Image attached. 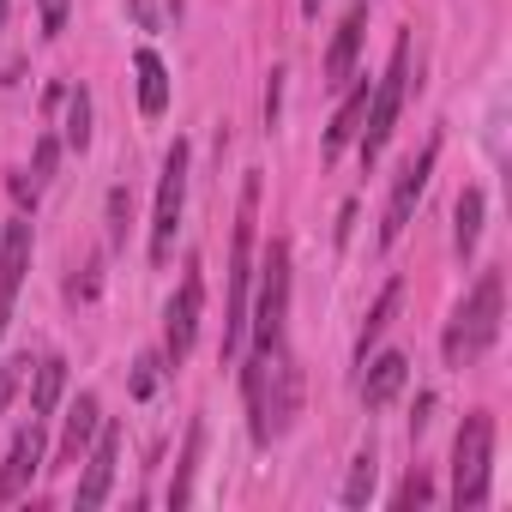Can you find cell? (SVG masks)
<instances>
[{
  "label": "cell",
  "mask_w": 512,
  "mask_h": 512,
  "mask_svg": "<svg viewBox=\"0 0 512 512\" xmlns=\"http://www.w3.org/2000/svg\"><path fill=\"white\" fill-rule=\"evenodd\" d=\"M500 296H506L500 272H482L476 290L464 296V308L452 314V332H446V368H470L476 356L494 350V338H500Z\"/></svg>",
  "instance_id": "6da1fadb"
},
{
  "label": "cell",
  "mask_w": 512,
  "mask_h": 512,
  "mask_svg": "<svg viewBox=\"0 0 512 512\" xmlns=\"http://www.w3.org/2000/svg\"><path fill=\"white\" fill-rule=\"evenodd\" d=\"M253 217H260V175H247V187H241V217H235V247H229L223 356H235V344H241V320H247V284H253Z\"/></svg>",
  "instance_id": "7a4b0ae2"
},
{
  "label": "cell",
  "mask_w": 512,
  "mask_h": 512,
  "mask_svg": "<svg viewBox=\"0 0 512 512\" xmlns=\"http://www.w3.org/2000/svg\"><path fill=\"white\" fill-rule=\"evenodd\" d=\"M404 91H410V37H398L392 43V61H386V73H380V85H374V97H368V121H362V163H374L380 151H386V139H392V127H398V109H404Z\"/></svg>",
  "instance_id": "3957f363"
},
{
  "label": "cell",
  "mask_w": 512,
  "mask_h": 512,
  "mask_svg": "<svg viewBox=\"0 0 512 512\" xmlns=\"http://www.w3.org/2000/svg\"><path fill=\"white\" fill-rule=\"evenodd\" d=\"M284 314H290V247L272 241L260 266V296H253V344H260V356L284 350Z\"/></svg>",
  "instance_id": "277c9868"
},
{
  "label": "cell",
  "mask_w": 512,
  "mask_h": 512,
  "mask_svg": "<svg viewBox=\"0 0 512 512\" xmlns=\"http://www.w3.org/2000/svg\"><path fill=\"white\" fill-rule=\"evenodd\" d=\"M488 458H494V422L464 416L458 446H452V506H482L488 500Z\"/></svg>",
  "instance_id": "5b68a950"
},
{
  "label": "cell",
  "mask_w": 512,
  "mask_h": 512,
  "mask_svg": "<svg viewBox=\"0 0 512 512\" xmlns=\"http://www.w3.org/2000/svg\"><path fill=\"white\" fill-rule=\"evenodd\" d=\"M181 205H187V145L175 139L169 157H163V181H157V211H151V260L163 266L169 247H175V223H181Z\"/></svg>",
  "instance_id": "8992f818"
},
{
  "label": "cell",
  "mask_w": 512,
  "mask_h": 512,
  "mask_svg": "<svg viewBox=\"0 0 512 512\" xmlns=\"http://www.w3.org/2000/svg\"><path fill=\"white\" fill-rule=\"evenodd\" d=\"M434 163H440V139H428L404 169H398V181H392V199H386V223H380V247H392L398 235H404V223L416 217V205H422V193H428V175H434Z\"/></svg>",
  "instance_id": "52a82bcc"
},
{
  "label": "cell",
  "mask_w": 512,
  "mask_h": 512,
  "mask_svg": "<svg viewBox=\"0 0 512 512\" xmlns=\"http://www.w3.org/2000/svg\"><path fill=\"white\" fill-rule=\"evenodd\" d=\"M199 308H205V284H199V272H187L181 290H175V302H169V314H163V362H181L193 350Z\"/></svg>",
  "instance_id": "ba28073f"
},
{
  "label": "cell",
  "mask_w": 512,
  "mask_h": 512,
  "mask_svg": "<svg viewBox=\"0 0 512 512\" xmlns=\"http://www.w3.org/2000/svg\"><path fill=\"white\" fill-rule=\"evenodd\" d=\"M37 470H43V422L31 416V428H19V434H13L7 464H0V506L19 500V494L31 488V476H37Z\"/></svg>",
  "instance_id": "9c48e42d"
},
{
  "label": "cell",
  "mask_w": 512,
  "mask_h": 512,
  "mask_svg": "<svg viewBox=\"0 0 512 512\" xmlns=\"http://www.w3.org/2000/svg\"><path fill=\"white\" fill-rule=\"evenodd\" d=\"M115 458H121V428L109 422V428H97V440H91V458H85V476H79V506H85V512L109 500Z\"/></svg>",
  "instance_id": "30bf717a"
},
{
  "label": "cell",
  "mask_w": 512,
  "mask_h": 512,
  "mask_svg": "<svg viewBox=\"0 0 512 512\" xmlns=\"http://www.w3.org/2000/svg\"><path fill=\"white\" fill-rule=\"evenodd\" d=\"M362 31H368V0H356V7L344 13L332 49H326V85H344L356 73V55H362Z\"/></svg>",
  "instance_id": "8fae6325"
},
{
  "label": "cell",
  "mask_w": 512,
  "mask_h": 512,
  "mask_svg": "<svg viewBox=\"0 0 512 512\" xmlns=\"http://www.w3.org/2000/svg\"><path fill=\"white\" fill-rule=\"evenodd\" d=\"M25 266H31V217H13L7 229H0V302L19 296Z\"/></svg>",
  "instance_id": "7c38bea8"
},
{
  "label": "cell",
  "mask_w": 512,
  "mask_h": 512,
  "mask_svg": "<svg viewBox=\"0 0 512 512\" xmlns=\"http://www.w3.org/2000/svg\"><path fill=\"white\" fill-rule=\"evenodd\" d=\"M368 374H362V404L368 410H386L398 392H404V380H410V362L398 356V350H386V356H374V362H362Z\"/></svg>",
  "instance_id": "4fadbf2b"
},
{
  "label": "cell",
  "mask_w": 512,
  "mask_h": 512,
  "mask_svg": "<svg viewBox=\"0 0 512 512\" xmlns=\"http://www.w3.org/2000/svg\"><path fill=\"white\" fill-rule=\"evenodd\" d=\"M266 374H272V356H253L247 368H241V386H247V428H253V440H272V404H266Z\"/></svg>",
  "instance_id": "5bb4252c"
},
{
  "label": "cell",
  "mask_w": 512,
  "mask_h": 512,
  "mask_svg": "<svg viewBox=\"0 0 512 512\" xmlns=\"http://www.w3.org/2000/svg\"><path fill=\"white\" fill-rule=\"evenodd\" d=\"M97 428H103V410H97V398H91V392H79V404L67 410V434H61V464H79V458H85V446L97 440Z\"/></svg>",
  "instance_id": "9a60e30c"
},
{
  "label": "cell",
  "mask_w": 512,
  "mask_h": 512,
  "mask_svg": "<svg viewBox=\"0 0 512 512\" xmlns=\"http://www.w3.org/2000/svg\"><path fill=\"white\" fill-rule=\"evenodd\" d=\"M133 73H139V109L145 115H163L169 109V73H163V61L151 49H139L133 55Z\"/></svg>",
  "instance_id": "2e32d148"
},
{
  "label": "cell",
  "mask_w": 512,
  "mask_h": 512,
  "mask_svg": "<svg viewBox=\"0 0 512 512\" xmlns=\"http://www.w3.org/2000/svg\"><path fill=\"white\" fill-rule=\"evenodd\" d=\"M368 97H374V85L362 79V85H356V91L344 97V109H338V121L326 127V151H344V145H350V139L362 133V121H368Z\"/></svg>",
  "instance_id": "e0dca14e"
},
{
  "label": "cell",
  "mask_w": 512,
  "mask_h": 512,
  "mask_svg": "<svg viewBox=\"0 0 512 512\" xmlns=\"http://www.w3.org/2000/svg\"><path fill=\"white\" fill-rule=\"evenodd\" d=\"M398 308H404V278H392L386 290H380V302H374V314L362 320V344H356V362H368V350L380 344V332L398 320Z\"/></svg>",
  "instance_id": "ac0fdd59"
},
{
  "label": "cell",
  "mask_w": 512,
  "mask_h": 512,
  "mask_svg": "<svg viewBox=\"0 0 512 512\" xmlns=\"http://www.w3.org/2000/svg\"><path fill=\"white\" fill-rule=\"evenodd\" d=\"M199 452H205V422H193V428H187V446H181V464H175V482H169V506H187V500H193Z\"/></svg>",
  "instance_id": "d6986e66"
},
{
  "label": "cell",
  "mask_w": 512,
  "mask_h": 512,
  "mask_svg": "<svg viewBox=\"0 0 512 512\" xmlns=\"http://www.w3.org/2000/svg\"><path fill=\"white\" fill-rule=\"evenodd\" d=\"M61 392H67V362H61V356H43V362H37V386H31V410L49 416V410L61 404Z\"/></svg>",
  "instance_id": "ffe728a7"
},
{
  "label": "cell",
  "mask_w": 512,
  "mask_h": 512,
  "mask_svg": "<svg viewBox=\"0 0 512 512\" xmlns=\"http://www.w3.org/2000/svg\"><path fill=\"white\" fill-rule=\"evenodd\" d=\"M458 229H452V241H458V253H464V260H470V253H476V235H482V193L476 187H464L458 193Z\"/></svg>",
  "instance_id": "44dd1931"
},
{
  "label": "cell",
  "mask_w": 512,
  "mask_h": 512,
  "mask_svg": "<svg viewBox=\"0 0 512 512\" xmlns=\"http://www.w3.org/2000/svg\"><path fill=\"white\" fill-rule=\"evenodd\" d=\"M61 103H67V127H61V139H67L73 151H85V145H91V97H85V85L67 91Z\"/></svg>",
  "instance_id": "7402d4cb"
},
{
  "label": "cell",
  "mask_w": 512,
  "mask_h": 512,
  "mask_svg": "<svg viewBox=\"0 0 512 512\" xmlns=\"http://www.w3.org/2000/svg\"><path fill=\"white\" fill-rule=\"evenodd\" d=\"M374 476H380L374 452H356V464H350V482H344V506H368V494H374Z\"/></svg>",
  "instance_id": "603a6c76"
},
{
  "label": "cell",
  "mask_w": 512,
  "mask_h": 512,
  "mask_svg": "<svg viewBox=\"0 0 512 512\" xmlns=\"http://www.w3.org/2000/svg\"><path fill=\"white\" fill-rule=\"evenodd\" d=\"M157 386H163V356H139V362H133V380H127V392H133V398H151Z\"/></svg>",
  "instance_id": "cb8c5ba5"
},
{
  "label": "cell",
  "mask_w": 512,
  "mask_h": 512,
  "mask_svg": "<svg viewBox=\"0 0 512 512\" xmlns=\"http://www.w3.org/2000/svg\"><path fill=\"white\" fill-rule=\"evenodd\" d=\"M25 374H31V356H19V362H0V416H7L13 392L25 386Z\"/></svg>",
  "instance_id": "d4e9b609"
},
{
  "label": "cell",
  "mask_w": 512,
  "mask_h": 512,
  "mask_svg": "<svg viewBox=\"0 0 512 512\" xmlns=\"http://www.w3.org/2000/svg\"><path fill=\"white\" fill-rule=\"evenodd\" d=\"M55 163H61V139H37V157H31V187H43L49 175H55Z\"/></svg>",
  "instance_id": "484cf974"
},
{
  "label": "cell",
  "mask_w": 512,
  "mask_h": 512,
  "mask_svg": "<svg viewBox=\"0 0 512 512\" xmlns=\"http://www.w3.org/2000/svg\"><path fill=\"white\" fill-rule=\"evenodd\" d=\"M428 500H434L428 476H422V470H410V476H404V488H398V506H428Z\"/></svg>",
  "instance_id": "4316f807"
},
{
  "label": "cell",
  "mask_w": 512,
  "mask_h": 512,
  "mask_svg": "<svg viewBox=\"0 0 512 512\" xmlns=\"http://www.w3.org/2000/svg\"><path fill=\"white\" fill-rule=\"evenodd\" d=\"M109 235H115V241H127V193H121V187L109 193Z\"/></svg>",
  "instance_id": "83f0119b"
},
{
  "label": "cell",
  "mask_w": 512,
  "mask_h": 512,
  "mask_svg": "<svg viewBox=\"0 0 512 512\" xmlns=\"http://www.w3.org/2000/svg\"><path fill=\"white\" fill-rule=\"evenodd\" d=\"M67 7H73V0H43V31H49V37L67 31Z\"/></svg>",
  "instance_id": "f1b7e54d"
},
{
  "label": "cell",
  "mask_w": 512,
  "mask_h": 512,
  "mask_svg": "<svg viewBox=\"0 0 512 512\" xmlns=\"http://www.w3.org/2000/svg\"><path fill=\"white\" fill-rule=\"evenodd\" d=\"M13 199H19V205H37V187H31L25 175H13Z\"/></svg>",
  "instance_id": "f546056e"
},
{
  "label": "cell",
  "mask_w": 512,
  "mask_h": 512,
  "mask_svg": "<svg viewBox=\"0 0 512 512\" xmlns=\"http://www.w3.org/2000/svg\"><path fill=\"white\" fill-rule=\"evenodd\" d=\"M7 320H13V302H0V332H7Z\"/></svg>",
  "instance_id": "4dcf8cb0"
},
{
  "label": "cell",
  "mask_w": 512,
  "mask_h": 512,
  "mask_svg": "<svg viewBox=\"0 0 512 512\" xmlns=\"http://www.w3.org/2000/svg\"><path fill=\"white\" fill-rule=\"evenodd\" d=\"M302 13H308V19H320V0H302Z\"/></svg>",
  "instance_id": "1f68e13d"
},
{
  "label": "cell",
  "mask_w": 512,
  "mask_h": 512,
  "mask_svg": "<svg viewBox=\"0 0 512 512\" xmlns=\"http://www.w3.org/2000/svg\"><path fill=\"white\" fill-rule=\"evenodd\" d=\"M0 25H7V0H0Z\"/></svg>",
  "instance_id": "d6a6232c"
}]
</instances>
